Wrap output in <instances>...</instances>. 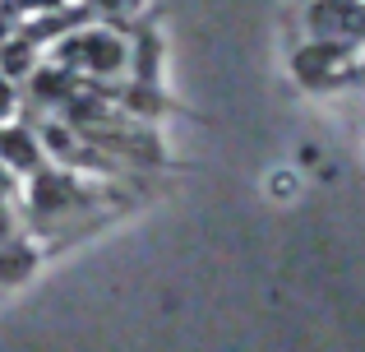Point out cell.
<instances>
[{
  "mask_svg": "<svg viewBox=\"0 0 365 352\" xmlns=\"http://www.w3.org/2000/svg\"><path fill=\"white\" fill-rule=\"evenodd\" d=\"M9 236H19V218H14V204L0 199V241H9Z\"/></svg>",
  "mask_w": 365,
  "mask_h": 352,
  "instance_id": "obj_9",
  "label": "cell"
},
{
  "mask_svg": "<svg viewBox=\"0 0 365 352\" xmlns=\"http://www.w3.org/2000/svg\"><path fill=\"white\" fill-rule=\"evenodd\" d=\"M14 33H19V28H14V5H9V0H0V46H5Z\"/></svg>",
  "mask_w": 365,
  "mask_h": 352,
  "instance_id": "obj_11",
  "label": "cell"
},
{
  "mask_svg": "<svg viewBox=\"0 0 365 352\" xmlns=\"http://www.w3.org/2000/svg\"><path fill=\"white\" fill-rule=\"evenodd\" d=\"M0 163L14 176H33L46 167V149L37 139V130L28 126H0Z\"/></svg>",
  "mask_w": 365,
  "mask_h": 352,
  "instance_id": "obj_3",
  "label": "cell"
},
{
  "mask_svg": "<svg viewBox=\"0 0 365 352\" xmlns=\"http://www.w3.org/2000/svg\"><path fill=\"white\" fill-rule=\"evenodd\" d=\"M37 42L28 33H14L5 46H0V74H5L9 84H19V79H33V70H37Z\"/></svg>",
  "mask_w": 365,
  "mask_h": 352,
  "instance_id": "obj_5",
  "label": "cell"
},
{
  "mask_svg": "<svg viewBox=\"0 0 365 352\" xmlns=\"http://www.w3.org/2000/svg\"><path fill=\"white\" fill-rule=\"evenodd\" d=\"M14 107H19V89L0 74V126H9V116H14Z\"/></svg>",
  "mask_w": 365,
  "mask_h": 352,
  "instance_id": "obj_6",
  "label": "cell"
},
{
  "mask_svg": "<svg viewBox=\"0 0 365 352\" xmlns=\"http://www.w3.org/2000/svg\"><path fill=\"white\" fill-rule=\"evenodd\" d=\"M139 0H83V9H102V14H130Z\"/></svg>",
  "mask_w": 365,
  "mask_h": 352,
  "instance_id": "obj_7",
  "label": "cell"
},
{
  "mask_svg": "<svg viewBox=\"0 0 365 352\" xmlns=\"http://www.w3.org/2000/svg\"><path fill=\"white\" fill-rule=\"evenodd\" d=\"M83 213H107L102 186L70 167H42L28 176V223L51 232V227H79Z\"/></svg>",
  "mask_w": 365,
  "mask_h": 352,
  "instance_id": "obj_1",
  "label": "cell"
},
{
  "mask_svg": "<svg viewBox=\"0 0 365 352\" xmlns=\"http://www.w3.org/2000/svg\"><path fill=\"white\" fill-rule=\"evenodd\" d=\"M19 5H28V9H33V14H61V9H70L74 5V0H19Z\"/></svg>",
  "mask_w": 365,
  "mask_h": 352,
  "instance_id": "obj_8",
  "label": "cell"
},
{
  "mask_svg": "<svg viewBox=\"0 0 365 352\" xmlns=\"http://www.w3.org/2000/svg\"><path fill=\"white\" fill-rule=\"evenodd\" d=\"M0 199H5V204H14V199H19V176L9 172L5 163H0Z\"/></svg>",
  "mask_w": 365,
  "mask_h": 352,
  "instance_id": "obj_10",
  "label": "cell"
},
{
  "mask_svg": "<svg viewBox=\"0 0 365 352\" xmlns=\"http://www.w3.org/2000/svg\"><path fill=\"white\" fill-rule=\"evenodd\" d=\"M33 269H37V246H33V241H24V236H9V241H0V288H14V283H24Z\"/></svg>",
  "mask_w": 365,
  "mask_h": 352,
  "instance_id": "obj_4",
  "label": "cell"
},
{
  "mask_svg": "<svg viewBox=\"0 0 365 352\" xmlns=\"http://www.w3.org/2000/svg\"><path fill=\"white\" fill-rule=\"evenodd\" d=\"M130 51L134 37L116 33V28H74V33L61 37L56 56L70 74H98V79H116V74L130 70Z\"/></svg>",
  "mask_w": 365,
  "mask_h": 352,
  "instance_id": "obj_2",
  "label": "cell"
}]
</instances>
